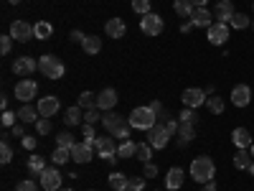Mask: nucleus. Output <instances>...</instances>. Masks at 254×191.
Segmentation results:
<instances>
[{
	"label": "nucleus",
	"mask_w": 254,
	"mask_h": 191,
	"mask_svg": "<svg viewBox=\"0 0 254 191\" xmlns=\"http://www.w3.org/2000/svg\"><path fill=\"white\" fill-rule=\"evenodd\" d=\"M102 125H104V130H107L112 138H120V140H127L130 138V120L127 117H122V115H117V112H104L102 115Z\"/></svg>",
	"instance_id": "f257e3e1"
},
{
	"label": "nucleus",
	"mask_w": 254,
	"mask_h": 191,
	"mask_svg": "<svg viewBox=\"0 0 254 191\" xmlns=\"http://www.w3.org/2000/svg\"><path fill=\"white\" fill-rule=\"evenodd\" d=\"M214 174H216V166L208 156H198V158H193V163H190V179H193L196 184L214 181Z\"/></svg>",
	"instance_id": "f03ea898"
},
{
	"label": "nucleus",
	"mask_w": 254,
	"mask_h": 191,
	"mask_svg": "<svg viewBox=\"0 0 254 191\" xmlns=\"http://www.w3.org/2000/svg\"><path fill=\"white\" fill-rule=\"evenodd\" d=\"M130 127H135V130H150V127L158 122V115L150 110V104H145V107H135L132 112H130Z\"/></svg>",
	"instance_id": "7ed1b4c3"
},
{
	"label": "nucleus",
	"mask_w": 254,
	"mask_h": 191,
	"mask_svg": "<svg viewBox=\"0 0 254 191\" xmlns=\"http://www.w3.org/2000/svg\"><path fill=\"white\" fill-rule=\"evenodd\" d=\"M38 72L44 74V77H49V79H61L64 72H66V67H64V61L59 56L44 54V56L38 59Z\"/></svg>",
	"instance_id": "20e7f679"
},
{
	"label": "nucleus",
	"mask_w": 254,
	"mask_h": 191,
	"mask_svg": "<svg viewBox=\"0 0 254 191\" xmlns=\"http://www.w3.org/2000/svg\"><path fill=\"white\" fill-rule=\"evenodd\" d=\"M173 135L168 133V127L163 122H155L150 130H147V143L153 145V151H163V148L168 145V140H171Z\"/></svg>",
	"instance_id": "39448f33"
},
{
	"label": "nucleus",
	"mask_w": 254,
	"mask_h": 191,
	"mask_svg": "<svg viewBox=\"0 0 254 191\" xmlns=\"http://www.w3.org/2000/svg\"><path fill=\"white\" fill-rule=\"evenodd\" d=\"M163 28H165V23H163V18H160L158 13H147V15H142V20H140V31H142L145 36H160Z\"/></svg>",
	"instance_id": "423d86ee"
},
{
	"label": "nucleus",
	"mask_w": 254,
	"mask_h": 191,
	"mask_svg": "<svg viewBox=\"0 0 254 191\" xmlns=\"http://www.w3.org/2000/svg\"><path fill=\"white\" fill-rule=\"evenodd\" d=\"M97 151H99V156L104 158V161H107V163H117V143H115V138H97Z\"/></svg>",
	"instance_id": "0eeeda50"
},
{
	"label": "nucleus",
	"mask_w": 254,
	"mask_h": 191,
	"mask_svg": "<svg viewBox=\"0 0 254 191\" xmlns=\"http://www.w3.org/2000/svg\"><path fill=\"white\" fill-rule=\"evenodd\" d=\"M38 69V61L33 59V56H15V61H13V74L15 77H31L33 72Z\"/></svg>",
	"instance_id": "6e6552de"
},
{
	"label": "nucleus",
	"mask_w": 254,
	"mask_h": 191,
	"mask_svg": "<svg viewBox=\"0 0 254 191\" xmlns=\"http://www.w3.org/2000/svg\"><path fill=\"white\" fill-rule=\"evenodd\" d=\"M208 44H214V46H224L226 41H229V26L226 23H219V20H214L208 28Z\"/></svg>",
	"instance_id": "1a4fd4ad"
},
{
	"label": "nucleus",
	"mask_w": 254,
	"mask_h": 191,
	"mask_svg": "<svg viewBox=\"0 0 254 191\" xmlns=\"http://www.w3.org/2000/svg\"><path fill=\"white\" fill-rule=\"evenodd\" d=\"M38 95V84L33 82V79H20L18 84H15V97L20 99V102H31L33 97Z\"/></svg>",
	"instance_id": "9d476101"
},
{
	"label": "nucleus",
	"mask_w": 254,
	"mask_h": 191,
	"mask_svg": "<svg viewBox=\"0 0 254 191\" xmlns=\"http://www.w3.org/2000/svg\"><path fill=\"white\" fill-rule=\"evenodd\" d=\"M41 189H46V191H59L61 189V174H59V168H46V171H41Z\"/></svg>",
	"instance_id": "9b49d317"
},
{
	"label": "nucleus",
	"mask_w": 254,
	"mask_h": 191,
	"mask_svg": "<svg viewBox=\"0 0 254 191\" xmlns=\"http://www.w3.org/2000/svg\"><path fill=\"white\" fill-rule=\"evenodd\" d=\"M10 36L15 41H20V44H26V41H31L36 33H33V26L26 23V20H13L10 23Z\"/></svg>",
	"instance_id": "f8f14e48"
},
{
	"label": "nucleus",
	"mask_w": 254,
	"mask_h": 191,
	"mask_svg": "<svg viewBox=\"0 0 254 191\" xmlns=\"http://www.w3.org/2000/svg\"><path fill=\"white\" fill-rule=\"evenodd\" d=\"M181 99H183V104H186V107H193V110H198V107H201V104H203L208 97H206V92H203V90L188 87V90H183Z\"/></svg>",
	"instance_id": "ddd939ff"
},
{
	"label": "nucleus",
	"mask_w": 254,
	"mask_h": 191,
	"mask_svg": "<svg viewBox=\"0 0 254 191\" xmlns=\"http://www.w3.org/2000/svg\"><path fill=\"white\" fill-rule=\"evenodd\" d=\"M36 107H38V115L41 117H54L59 112V107H61V102H59V97L49 95V97H41L36 102Z\"/></svg>",
	"instance_id": "4468645a"
},
{
	"label": "nucleus",
	"mask_w": 254,
	"mask_h": 191,
	"mask_svg": "<svg viewBox=\"0 0 254 191\" xmlns=\"http://www.w3.org/2000/svg\"><path fill=\"white\" fill-rule=\"evenodd\" d=\"M188 20H190L196 28H208L211 23H214V13H211L208 8H193V13H190Z\"/></svg>",
	"instance_id": "2eb2a0df"
},
{
	"label": "nucleus",
	"mask_w": 254,
	"mask_h": 191,
	"mask_svg": "<svg viewBox=\"0 0 254 191\" xmlns=\"http://www.w3.org/2000/svg\"><path fill=\"white\" fill-rule=\"evenodd\" d=\"M117 104V92L112 87H104L99 95H97V110H104V112H110L112 107Z\"/></svg>",
	"instance_id": "dca6fc26"
},
{
	"label": "nucleus",
	"mask_w": 254,
	"mask_h": 191,
	"mask_svg": "<svg viewBox=\"0 0 254 191\" xmlns=\"http://www.w3.org/2000/svg\"><path fill=\"white\" fill-rule=\"evenodd\" d=\"M249 102H252V90L247 84H237V87L231 90V104H234V107H247Z\"/></svg>",
	"instance_id": "f3484780"
},
{
	"label": "nucleus",
	"mask_w": 254,
	"mask_h": 191,
	"mask_svg": "<svg viewBox=\"0 0 254 191\" xmlns=\"http://www.w3.org/2000/svg\"><path fill=\"white\" fill-rule=\"evenodd\" d=\"M92 156H94V148H92V145H87V143H74V145H71V161H76V163H89Z\"/></svg>",
	"instance_id": "a211bd4d"
},
{
	"label": "nucleus",
	"mask_w": 254,
	"mask_h": 191,
	"mask_svg": "<svg viewBox=\"0 0 254 191\" xmlns=\"http://www.w3.org/2000/svg\"><path fill=\"white\" fill-rule=\"evenodd\" d=\"M234 5H231V0H219V3L214 5V18L219 20V23H229L231 15H234Z\"/></svg>",
	"instance_id": "6ab92c4d"
},
{
	"label": "nucleus",
	"mask_w": 254,
	"mask_h": 191,
	"mask_svg": "<svg viewBox=\"0 0 254 191\" xmlns=\"http://www.w3.org/2000/svg\"><path fill=\"white\" fill-rule=\"evenodd\" d=\"M104 33H107L110 38H122L125 33H127V26H125V20L122 18H110L107 23H104Z\"/></svg>",
	"instance_id": "aec40b11"
},
{
	"label": "nucleus",
	"mask_w": 254,
	"mask_h": 191,
	"mask_svg": "<svg viewBox=\"0 0 254 191\" xmlns=\"http://www.w3.org/2000/svg\"><path fill=\"white\" fill-rule=\"evenodd\" d=\"M231 143H234L237 148H252V133L247 130V127H234L231 130Z\"/></svg>",
	"instance_id": "412c9836"
},
{
	"label": "nucleus",
	"mask_w": 254,
	"mask_h": 191,
	"mask_svg": "<svg viewBox=\"0 0 254 191\" xmlns=\"http://www.w3.org/2000/svg\"><path fill=\"white\" fill-rule=\"evenodd\" d=\"M254 163L252 153H249V148H237V153H234V166L239 168V171H247V168Z\"/></svg>",
	"instance_id": "4be33fe9"
},
{
	"label": "nucleus",
	"mask_w": 254,
	"mask_h": 191,
	"mask_svg": "<svg viewBox=\"0 0 254 191\" xmlns=\"http://www.w3.org/2000/svg\"><path fill=\"white\" fill-rule=\"evenodd\" d=\"M110 189L112 191H130V179H127L125 174H120V171H115V174H110Z\"/></svg>",
	"instance_id": "5701e85b"
},
{
	"label": "nucleus",
	"mask_w": 254,
	"mask_h": 191,
	"mask_svg": "<svg viewBox=\"0 0 254 191\" xmlns=\"http://www.w3.org/2000/svg\"><path fill=\"white\" fill-rule=\"evenodd\" d=\"M84 54H89V56H97L102 51V38L99 36H87L84 38V44H81Z\"/></svg>",
	"instance_id": "b1692460"
},
{
	"label": "nucleus",
	"mask_w": 254,
	"mask_h": 191,
	"mask_svg": "<svg viewBox=\"0 0 254 191\" xmlns=\"http://www.w3.org/2000/svg\"><path fill=\"white\" fill-rule=\"evenodd\" d=\"M165 186L171 189V191H176V189L183 186V171H181V168H171V171H168V176H165Z\"/></svg>",
	"instance_id": "393cba45"
},
{
	"label": "nucleus",
	"mask_w": 254,
	"mask_h": 191,
	"mask_svg": "<svg viewBox=\"0 0 254 191\" xmlns=\"http://www.w3.org/2000/svg\"><path fill=\"white\" fill-rule=\"evenodd\" d=\"M38 117H41V115H38V107H33V104H28V102L18 110V120H20V122H36Z\"/></svg>",
	"instance_id": "a878e982"
},
{
	"label": "nucleus",
	"mask_w": 254,
	"mask_h": 191,
	"mask_svg": "<svg viewBox=\"0 0 254 191\" xmlns=\"http://www.w3.org/2000/svg\"><path fill=\"white\" fill-rule=\"evenodd\" d=\"M178 138H181V145H188L190 140L196 138V125H190V122H181V127H178Z\"/></svg>",
	"instance_id": "bb28decb"
},
{
	"label": "nucleus",
	"mask_w": 254,
	"mask_h": 191,
	"mask_svg": "<svg viewBox=\"0 0 254 191\" xmlns=\"http://www.w3.org/2000/svg\"><path fill=\"white\" fill-rule=\"evenodd\" d=\"M135 151H137V145L127 138V140H122L120 143V148H117V156L122 158V161H127V158H135Z\"/></svg>",
	"instance_id": "cd10ccee"
},
{
	"label": "nucleus",
	"mask_w": 254,
	"mask_h": 191,
	"mask_svg": "<svg viewBox=\"0 0 254 191\" xmlns=\"http://www.w3.org/2000/svg\"><path fill=\"white\" fill-rule=\"evenodd\" d=\"M51 161H54V166H64L66 161H71V148H54V153H51Z\"/></svg>",
	"instance_id": "c85d7f7f"
},
{
	"label": "nucleus",
	"mask_w": 254,
	"mask_h": 191,
	"mask_svg": "<svg viewBox=\"0 0 254 191\" xmlns=\"http://www.w3.org/2000/svg\"><path fill=\"white\" fill-rule=\"evenodd\" d=\"M193 3H190V0H176L173 3V10L178 13V18H190V13H193Z\"/></svg>",
	"instance_id": "c756f323"
},
{
	"label": "nucleus",
	"mask_w": 254,
	"mask_h": 191,
	"mask_svg": "<svg viewBox=\"0 0 254 191\" xmlns=\"http://www.w3.org/2000/svg\"><path fill=\"white\" fill-rule=\"evenodd\" d=\"M135 158H137L140 163H150V158H153V145H150V143H137Z\"/></svg>",
	"instance_id": "7c9ffc66"
},
{
	"label": "nucleus",
	"mask_w": 254,
	"mask_h": 191,
	"mask_svg": "<svg viewBox=\"0 0 254 191\" xmlns=\"http://www.w3.org/2000/svg\"><path fill=\"white\" fill-rule=\"evenodd\" d=\"M79 107L81 110H97V95L94 92H81L79 95Z\"/></svg>",
	"instance_id": "2f4dec72"
},
{
	"label": "nucleus",
	"mask_w": 254,
	"mask_h": 191,
	"mask_svg": "<svg viewBox=\"0 0 254 191\" xmlns=\"http://www.w3.org/2000/svg\"><path fill=\"white\" fill-rule=\"evenodd\" d=\"M81 120H84V112H81V107H79V104L69 107V110H66V117H64V122H66V125H79Z\"/></svg>",
	"instance_id": "473e14b6"
},
{
	"label": "nucleus",
	"mask_w": 254,
	"mask_h": 191,
	"mask_svg": "<svg viewBox=\"0 0 254 191\" xmlns=\"http://www.w3.org/2000/svg\"><path fill=\"white\" fill-rule=\"evenodd\" d=\"M33 33H36L38 41H46L51 36V23H49V20H38V23L33 26Z\"/></svg>",
	"instance_id": "72a5a7b5"
},
{
	"label": "nucleus",
	"mask_w": 254,
	"mask_h": 191,
	"mask_svg": "<svg viewBox=\"0 0 254 191\" xmlns=\"http://www.w3.org/2000/svg\"><path fill=\"white\" fill-rule=\"evenodd\" d=\"M28 171L31 174H41V171H46V158H41V156H31L28 158Z\"/></svg>",
	"instance_id": "f704fd0d"
},
{
	"label": "nucleus",
	"mask_w": 254,
	"mask_h": 191,
	"mask_svg": "<svg viewBox=\"0 0 254 191\" xmlns=\"http://www.w3.org/2000/svg\"><path fill=\"white\" fill-rule=\"evenodd\" d=\"M229 23L234 26V28H239V31H242V28H249V26H252V18H249V15H244V13H234Z\"/></svg>",
	"instance_id": "c9c22d12"
},
{
	"label": "nucleus",
	"mask_w": 254,
	"mask_h": 191,
	"mask_svg": "<svg viewBox=\"0 0 254 191\" xmlns=\"http://www.w3.org/2000/svg\"><path fill=\"white\" fill-rule=\"evenodd\" d=\"M10 161H13V148L8 138H3V143H0V163H10Z\"/></svg>",
	"instance_id": "e433bc0d"
},
{
	"label": "nucleus",
	"mask_w": 254,
	"mask_h": 191,
	"mask_svg": "<svg viewBox=\"0 0 254 191\" xmlns=\"http://www.w3.org/2000/svg\"><path fill=\"white\" fill-rule=\"evenodd\" d=\"M206 104H208V110L214 112V115H221V112H224V99H221L219 95L208 97V99H206Z\"/></svg>",
	"instance_id": "4c0bfd02"
},
{
	"label": "nucleus",
	"mask_w": 254,
	"mask_h": 191,
	"mask_svg": "<svg viewBox=\"0 0 254 191\" xmlns=\"http://www.w3.org/2000/svg\"><path fill=\"white\" fill-rule=\"evenodd\" d=\"M132 10L137 15H147V13H153L150 10V0H132Z\"/></svg>",
	"instance_id": "58836bf2"
},
{
	"label": "nucleus",
	"mask_w": 254,
	"mask_h": 191,
	"mask_svg": "<svg viewBox=\"0 0 254 191\" xmlns=\"http://www.w3.org/2000/svg\"><path fill=\"white\" fill-rule=\"evenodd\" d=\"M74 143H76V140H74V135H71V133H66V130L56 135V145H59V148H71Z\"/></svg>",
	"instance_id": "ea45409f"
},
{
	"label": "nucleus",
	"mask_w": 254,
	"mask_h": 191,
	"mask_svg": "<svg viewBox=\"0 0 254 191\" xmlns=\"http://www.w3.org/2000/svg\"><path fill=\"white\" fill-rule=\"evenodd\" d=\"M36 133L38 135H49L51 133V120L49 117H38L36 120Z\"/></svg>",
	"instance_id": "a19ab883"
},
{
	"label": "nucleus",
	"mask_w": 254,
	"mask_h": 191,
	"mask_svg": "<svg viewBox=\"0 0 254 191\" xmlns=\"http://www.w3.org/2000/svg\"><path fill=\"white\" fill-rule=\"evenodd\" d=\"M13 36L10 33H5V36H0V54H3V56H8L10 54V49H13Z\"/></svg>",
	"instance_id": "79ce46f5"
},
{
	"label": "nucleus",
	"mask_w": 254,
	"mask_h": 191,
	"mask_svg": "<svg viewBox=\"0 0 254 191\" xmlns=\"http://www.w3.org/2000/svg\"><path fill=\"white\" fill-rule=\"evenodd\" d=\"M178 117H181V122H190V125H196V122H198V112H196L193 107H186Z\"/></svg>",
	"instance_id": "37998d69"
},
{
	"label": "nucleus",
	"mask_w": 254,
	"mask_h": 191,
	"mask_svg": "<svg viewBox=\"0 0 254 191\" xmlns=\"http://www.w3.org/2000/svg\"><path fill=\"white\" fill-rule=\"evenodd\" d=\"M15 117H18V112L5 110V112H3V117H0V122H3V127H13V125H15Z\"/></svg>",
	"instance_id": "c03bdc74"
},
{
	"label": "nucleus",
	"mask_w": 254,
	"mask_h": 191,
	"mask_svg": "<svg viewBox=\"0 0 254 191\" xmlns=\"http://www.w3.org/2000/svg\"><path fill=\"white\" fill-rule=\"evenodd\" d=\"M97 120H102L99 110H87V112H84V122H87V125H94Z\"/></svg>",
	"instance_id": "a18cd8bd"
},
{
	"label": "nucleus",
	"mask_w": 254,
	"mask_h": 191,
	"mask_svg": "<svg viewBox=\"0 0 254 191\" xmlns=\"http://www.w3.org/2000/svg\"><path fill=\"white\" fill-rule=\"evenodd\" d=\"M145 176H137V179H130V191H142L145 189Z\"/></svg>",
	"instance_id": "49530a36"
},
{
	"label": "nucleus",
	"mask_w": 254,
	"mask_h": 191,
	"mask_svg": "<svg viewBox=\"0 0 254 191\" xmlns=\"http://www.w3.org/2000/svg\"><path fill=\"white\" fill-rule=\"evenodd\" d=\"M15 191H38V186H36V181L26 179V181H20V184H18V189H15Z\"/></svg>",
	"instance_id": "de8ad7c7"
},
{
	"label": "nucleus",
	"mask_w": 254,
	"mask_h": 191,
	"mask_svg": "<svg viewBox=\"0 0 254 191\" xmlns=\"http://www.w3.org/2000/svg\"><path fill=\"white\" fill-rule=\"evenodd\" d=\"M142 176H145V179H155V176H158V166H155V163H145Z\"/></svg>",
	"instance_id": "09e8293b"
},
{
	"label": "nucleus",
	"mask_w": 254,
	"mask_h": 191,
	"mask_svg": "<svg viewBox=\"0 0 254 191\" xmlns=\"http://www.w3.org/2000/svg\"><path fill=\"white\" fill-rule=\"evenodd\" d=\"M10 130H13V138H26V127H23V122H15Z\"/></svg>",
	"instance_id": "8fccbe9b"
},
{
	"label": "nucleus",
	"mask_w": 254,
	"mask_h": 191,
	"mask_svg": "<svg viewBox=\"0 0 254 191\" xmlns=\"http://www.w3.org/2000/svg\"><path fill=\"white\" fill-rule=\"evenodd\" d=\"M23 148H26V151H33V148H36V138L33 135H26L23 138Z\"/></svg>",
	"instance_id": "3c124183"
},
{
	"label": "nucleus",
	"mask_w": 254,
	"mask_h": 191,
	"mask_svg": "<svg viewBox=\"0 0 254 191\" xmlns=\"http://www.w3.org/2000/svg\"><path fill=\"white\" fill-rule=\"evenodd\" d=\"M71 41H74V44H84V38H87V36H84L81 31H71V36H69Z\"/></svg>",
	"instance_id": "603ef678"
},
{
	"label": "nucleus",
	"mask_w": 254,
	"mask_h": 191,
	"mask_svg": "<svg viewBox=\"0 0 254 191\" xmlns=\"http://www.w3.org/2000/svg\"><path fill=\"white\" fill-rule=\"evenodd\" d=\"M150 110H153V112H155V115H158V112H160V110H163V104H160V102H158V99H153V102H150Z\"/></svg>",
	"instance_id": "864d4df0"
},
{
	"label": "nucleus",
	"mask_w": 254,
	"mask_h": 191,
	"mask_svg": "<svg viewBox=\"0 0 254 191\" xmlns=\"http://www.w3.org/2000/svg\"><path fill=\"white\" fill-rule=\"evenodd\" d=\"M190 28H193V23H190V20H186V23L181 26V33H188Z\"/></svg>",
	"instance_id": "5fc2aeb1"
},
{
	"label": "nucleus",
	"mask_w": 254,
	"mask_h": 191,
	"mask_svg": "<svg viewBox=\"0 0 254 191\" xmlns=\"http://www.w3.org/2000/svg\"><path fill=\"white\" fill-rule=\"evenodd\" d=\"M190 3H193L196 8H206V3H208V0H190Z\"/></svg>",
	"instance_id": "6e6d98bb"
},
{
	"label": "nucleus",
	"mask_w": 254,
	"mask_h": 191,
	"mask_svg": "<svg viewBox=\"0 0 254 191\" xmlns=\"http://www.w3.org/2000/svg\"><path fill=\"white\" fill-rule=\"evenodd\" d=\"M203 191H216V184H214V181H208V184L203 186Z\"/></svg>",
	"instance_id": "4d7b16f0"
},
{
	"label": "nucleus",
	"mask_w": 254,
	"mask_h": 191,
	"mask_svg": "<svg viewBox=\"0 0 254 191\" xmlns=\"http://www.w3.org/2000/svg\"><path fill=\"white\" fill-rule=\"evenodd\" d=\"M0 107H3V112L8 110V97H0Z\"/></svg>",
	"instance_id": "13d9d810"
},
{
	"label": "nucleus",
	"mask_w": 254,
	"mask_h": 191,
	"mask_svg": "<svg viewBox=\"0 0 254 191\" xmlns=\"http://www.w3.org/2000/svg\"><path fill=\"white\" fill-rule=\"evenodd\" d=\"M247 171H249V174H252V176H254V163H252V166H249V168H247Z\"/></svg>",
	"instance_id": "bf43d9fd"
},
{
	"label": "nucleus",
	"mask_w": 254,
	"mask_h": 191,
	"mask_svg": "<svg viewBox=\"0 0 254 191\" xmlns=\"http://www.w3.org/2000/svg\"><path fill=\"white\" fill-rule=\"evenodd\" d=\"M8 3H10V5H18V3H20V0H8Z\"/></svg>",
	"instance_id": "052dcab7"
},
{
	"label": "nucleus",
	"mask_w": 254,
	"mask_h": 191,
	"mask_svg": "<svg viewBox=\"0 0 254 191\" xmlns=\"http://www.w3.org/2000/svg\"><path fill=\"white\" fill-rule=\"evenodd\" d=\"M249 153H252V158H254V143H252V148H249Z\"/></svg>",
	"instance_id": "680f3d73"
},
{
	"label": "nucleus",
	"mask_w": 254,
	"mask_h": 191,
	"mask_svg": "<svg viewBox=\"0 0 254 191\" xmlns=\"http://www.w3.org/2000/svg\"><path fill=\"white\" fill-rule=\"evenodd\" d=\"M59 191H74V189H59Z\"/></svg>",
	"instance_id": "e2e57ef3"
},
{
	"label": "nucleus",
	"mask_w": 254,
	"mask_h": 191,
	"mask_svg": "<svg viewBox=\"0 0 254 191\" xmlns=\"http://www.w3.org/2000/svg\"><path fill=\"white\" fill-rule=\"evenodd\" d=\"M252 31H254V20H252Z\"/></svg>",
	"instance_id": "0e129e2a"
}]
</instances>
